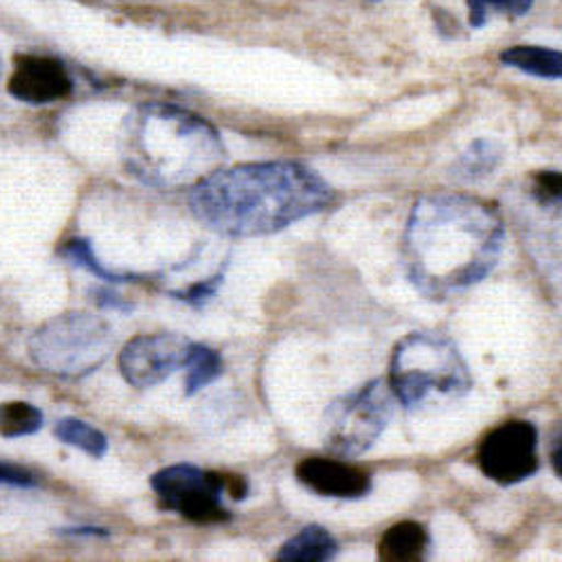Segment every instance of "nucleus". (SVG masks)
I'll return each mask as SVG.
<instances>
[{
    "label": "nucleus",
    "mask_w": 562,
    "mask_h": 562,
    "mask_svg": "<svg viewBox=\"0 0 562 562\" xmlns=\"http://www.w3.org/2000/svg\"><path fill=\"white\" fill-rule=\"evenodd\" d=\"M504 223L495 207L463 194L418 199L403 237V268L416 291L446 300L475 286L499 261Z\"/></svg>",
    "instance_id": "f257e3e1"
},
{
    "label": "nucleus",
    "mask_w": 562,
    "mask_h": 562,
    "mask_svg": "<svg viewBox=\"0 0 562 562\" xmlns=\"http://www.w3.org/2000/svg\"><path fill=\"white\" fill-rule=\"evenodd\" d=\"M334 203L331 187L300 162L218 169L194 184V216L223 237H263Z\"/></svg>",
    "instance_id": "f03ea898"
},
{
    "label": "nucleus",
    "mask_w": 562,
    "mask_h": 562,
    "mask_svg": "<svg viewBox=\"0 0 562 562\" xmlns=\"http://www.w3.org/2000/svg\"><path fill=\"white\" fill-rule=\"evenodd\" d=\"M122 156L139 182L178 190L218 171L225 147L218 131L196 113L171 104H145L126 120Z\"/></svg>",
    "instance_id": "7ed1b4c3"
},
{
    "label": "nucleus",
    "mask_w": 562,
    "mask_h": 562,
    "mask_svg": "<svg viewBox=\"0 0 562 562\" xmlns=\"http://www.w3.org/2000/svg\"><path fill=\"white\" fill-rule=\"evenodd\" d=\"M387 381L396 401L407 409L418 407L430 394L463 396L473 387L457 345L428 331L409 334L396 345Z\"/></svg>",
    "instance_id": "20e7f679"
},
{
    "label": "nucleus",
    "mask_w": 562,
    "mask_h": 562,
    "mask_svg": "<svg viewBox=\"0 0 562 562\" xmlns=\"http://www.w3.org/2000/svg\"><path fill=\"white\" fill-rule=\"evenodd\" d=\"M113 329L100 315L64 313L38 326L30 338L32 362L61 379H83L113 349Z\"/></svg>",
    "instance_id": "39448f33"
},
{
    "label": "nucleus",
    "mask_w": 562,
    "mask_h": 562,
    "mask_svg": "<svg viewBox=\"0 0 562 562\" xmlns=\"http://www.w3.org/2000/svg\"><path fill=\"white\" fill-rule=\"evenodd\" d=\"M396 403L390 381L381 379L338 398L324 416V446L342 457L367 452L385 432Z\"/></svg>",
    "instance_id": "423d86ee"
},
{
    "label": "nucleus",
    "mask_w": 562,
    "mask_h": 562,
    "mask_svg": "<svg viewBox=\"0 0 562 562\" xmlns=\"http://www.w3.org/2000/svg\"><path fill=\"white\" fill-rule=\"evenodd\" d=\"M151 486L165 508L180 513L192 522L218 525L232 518L221 502L225 493L223 473L201 471L192 463H176L158 471Z\"/></svg>",
    "instance_id": "0eeeda50"
},
{
    "label": "nucleus",
    "mask_w": 562,
    "mask_h": 562,
    "mask_svg": "<svg viewBox=\"0 0 562 562\" xmlns=\"http://www.w3.org/2000/svg\"><path fill=\"white\" fill-rule=\"evenodd\" d=\"M477 461L482 473L502 486L529 480L540 465L536 426L529 420H508L495 428L484 437Z\"/></svg>",
    "instance_id": "6e6552de"
},
{
    "label": "nucleus",
    "mask_w": 562,
    "mask_h": 562,
    "mask_svg": "<svg viewBox=\"0 0 562 562\" xmlns=\"http://www.w3.org/2000/svg\"><path fill=\"white\" fill-rule=\"evenodd\" d=\"M194 342L178 334H149L133 338L120 353V371L133 387H154L173 371L184 369Z\"/></svg>",
    "instance_id": "1a4fd4ad"
},
{
    "label": "nucleus",
    "mask_w": 562,
    "mask_h": 562,
    "mask_svg": "<svg viewBox=\"0 0 562 562\" xmlns=\"http://www.w3.org/2000/svg\"><path fill=\"white\" fill-rule=\"evenodd\" d=\"M10 92L27 104H50L66 100L72 92V79L66 66L55 57L21 55L16 57Z\"/></svg>",
    "instance_id": "9d476101"
},
{
    "label": "nucleus",
    "mask_w": 562,
    "mask_h": 562,
    "mask_svg": "<svg viewBox=\"0 0 562 562\" xmlns=\"http://www.w3.org/2000/svg\"><path fill=\"white\" fill-rule=\"evenodd\" d=\"M297 480L317 495L358 499L371 491V477L360 468L338 461L311 457L297 465Z\"/></svg>",
    "instance_id": "9b49d317"
},
{
    "label": "nucleus",
    "mask_w": 562,
    "mask_h": 562,
    "mask_svg": "<svg viewBox=\"0 0 562 562\" xmlns=\"http://www.w3.org/2000/svg\"><path fill=\"white\" fill-rule=\"evenodd\" d=\"M430 544L428 531L416 522H398L385 531L379 542V558L385 562L424 560Z\"/></svg>",
    "instance_id": "f8f14e48"
},
{
    "label": "nucleus",
    "mask_w": 562,
    "mask_h": 562,
    "mask_svg": "<svg viewBox=\"0 0 562 562\" xmlns=\"http://www.w3.org/2000/svg\"><path fill=\"white\" fill-rule=\"evenodd\" d=\"M338 553V542L336 538L317 527L311 525L302 529L295 538H291L284 547L279 549L277 560H289V562H322V560H331Z\"/></svg>",
    "instance_id": "ddd939ff"
},
{
    "label": "nucleus",
    "mask_w": 562,
    "mask_h": 562,
    "mask_svg": "<svg viewBox=\"0 0 562 562\" xmlns=\"http://www.w3.org/2000/svg\"><path fill=\"white\" fill-rule=\"evenodd\" d=\"M504 66L518 68L533 77L544 79H562V53L540 45H513L499 55Z\"/></svg>",
    "instance_id": "4468645a"
},
{
    "label": "nucleus",
    "mask_w": 562,
    "mask_h": 562,
    "mask_svg": "<svg viewBox=\"0 0 562 562\" xmlns=\"http://www.w3.org/2000/svg\"><path fill=\"white\" fill-rule=\"evenodd\" d=\"M502 160V145L495 139H475L452 167V176L459 180H480L495 171Z\"/></svg>",
    "instance_id": "2eb2a0df"
},
{
    "label": "nucleus",
    "mask_w": 562,
    "mask_h": 562,
    "mask_svg": "<svg viewBox=\"0 0 562 562\" xmlns=\"http://www.w3.org/2000/svg\"><path fill=\"white\" fill-rule=\"evenodd\" d=\"M184 369H187L184 394L187 396H194V394H199L203 387H207L210 383H214L221 376L223 360H221V356L214 349L194 342L190 360H187Z\"/></svg>",
    "instance_id": "dca6fc26"
},
{
    "label": "nucleus",
    "mask_w": 562,
    "mask_h": 562,
    "mask_svg": "<svg viewBox=\"0 0 562 562\" xmlns=\"http://www.w3.org/2000/svg\"><path fill=\"white\" fill-rule=\"evenodd\" d=\"M41 426H43V414L38 407L23 401L0 405V437L5 439L27 437L41 430Z\"/></svg>",
    "instance_id": "f3484780"
},
{
    "label": "nucleus",
    "mask_w": 562,
    "mask_h": 562,
    "mask_svg": "<svg viewBox=\"0 0 562 562\" xmlns=\"http://www.w3.org/2000/svg\"><path fill=\"white\" fill-rule=\"evenodd\" d=\"M55 435L64 443L75 446V448L88 452L90 457H104L109 450L106 437L100 430L83 424V420H79V418H61L55 428Z\"/></svg>",
    "instance_id": "a211bd4d"
},
{
    "label": "nucleus",
    "mask_w": 562,
    "mask_h": 562,
    "mask_svg": "<svg viewBox=\"0 0 562 562\" xmlns=\"http://www.w3.org/2000/svg\"><path fill=\"white\" fill-rule=\"evenodd\" d=\"M491 8L508 16H525L533 8V0H468V19H471V25L482 27Z\"/></svg>",
    "instance_id": "6ab92c4d"
},
{
    "label": "nucleus",
    "mask_w": 562,
    "mask_h": 562,
    "mask_svg": "<svg viewBox=\"0 0 562 562\" xmlns=\"http://www.w3.org/2000/svg\"><path fill=\"white\" fill-rule=\"evenodd\" d=\"M75 266H81L86 270H90L95 277H102L104 281H111V284H120V281H126V277L111 272L106 266L100 263V259L92 255V248L86 239H72L64 250H61Z\"/></svg>",
    "instance_id": "aec40b11"
},
{
    "label": "nucleus",
    "mask_w": 562,
    "mask_h": 562,
    "mask_svg": "<svg viewBox=\"0 0 562 562\" xmlns=\"http://www.w3.org/2000/svg\"><path fill=\"white\" fill-rule=\"evenodd\" d=\"M221 281H223V274H214L212 279L199 281V284H194V286H190V289H184V291H180V293H173V297H178V300H182V302H187V304H192V306L201 308V306H205V304L216 295V291H218V286H221Z\"/></svg>",
    "instance_id": "412c9836"
},
{
    "label": "nucleus",
    "mask_w": 562,
    "mask_h": 562,
    "mask_svg": "<svg viewBox=\"0 0 562 562\" xmlns=\"http://www.w3.org/2000/svg\"><path fill=\"white\" fill-rule=\"evenodd\" d=\"M536 194L547 203H562V171L536 173Z\"/></svg>",
    "instance_id": "4be33fe9"
},
{
    "label": "nucleus",
    "mask_w": 562,
    "mask_h": 562,
    "mask_svg": "<svg viewBox=\"0 0 562 562\" xmlns=\"http://www.w3.org/2000/svg\"><path fill=\"white\" fill-rule=\"evenodd\" d=\"M0 484L30 488V486L36 484V480L30 471H25V468H19V465H12V463H0Z\"/></svg>",
    "instance_id": "5701e85b"
},
{
    "label": "nucleus",
    "mask_w": 562,
    "mask_h": 562,
    "mask_svg": "<svg viewBox=\"0 0 562 562\" xmlns=\"http://www.w3.org/2000/svg\"><path fill=\"white\" fill-rule=\"evenodd\" d=\"M223 482H225V493H229L234 499H246L248 482L241 475H225L223 473Z\"/></svg>",
    "instance_id": "b1692460"
},
{
    "label": "nucleus",
    "mask_w": 562,
    "mask_h": 562,
    "mask_svg": "<svg viewBox=\"0 0 562 562\" xmlns=\"http://www.w3.org/2000/svg\"><path fill=\"white\" fill-rule=\"evenodd\" d=\"M549 457H551V465H553L555 475L562 480V424H560V426H558V430L553 432Z\"/></svg>",
    "instance_id": "393cba45"
},
{
    "label": "nucleus",
    "mask_w": 562,
    "mask_h": 562,
    "mask_svg": "<svg viewBox=\"0 0 562 562\" xmlns=\"http://www.w3.org/2000/svg\"><path fill=\"white\" fill-rule=\"evenodd\" d=\"M95 300L102 308H117V311H128L131 308L126 302H122V297L117 293H111V291H98Z\"/></svg>",
    "instance_id": "a878e982"
}]
</instances>
